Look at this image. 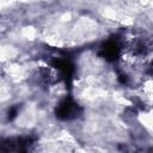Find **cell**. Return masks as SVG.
I'll list each match as a JSON object with an SVG mask.
<instances>
[{
	"label": "cell",
	"mask_w": 153,
	"mask_h": 153,
	"mask_svg": "<svg viewBox=\"0 0 153 153\" xmlns=\"http://www.w3.org/2000/svg\"><path fill=\"white\" fill-rule=\"evenodd\" d=\"M82 112V109L71 97L63 98L55 108V116L61 121H69L78 118Z\"/></svg>",
	"instance_id": "6da1fadb"
},
{
	"label": "cell",
	"mask_w": 153,
	"mask_h": 153,
	"mask_svg": "<svg viewBox=\"0 0 153 153\" xmlns=\"http://www.w3.org/2000/svg\"><path fill=\"white\" fill-rule=\"evenodd\" d=\"M35 139L31 136L23 137H11L0 141V152H25L27 151Z\"/></svg>",
	"instance_id": "7a4b0ae2"
},
{
	"label": "cell",
	"mask_w": 153,
	"mask_h": 153,
	"mask_svg": "<svg viewBox=\"0 0 153 153\" xmlns=\"http://www.w3.org/2000/svg\"><path fill=\"white\" fill-rule=\"evenodd\" d=\"M50 63H51V66L54 68H56V69L60 71L61 76L65 80L66 85L68 87H71L72 86L73 75H74V71H75L74 65L69 60H67V59H54Z\"/></svg>",
	"instance_id": "3957f363"
},
{
	"label": "cell",
	"mask_w": 153,
	"mask_h": 153,
	"mask_svg": "<svg viewBox=\"0 0 153 153\" xmlns=\"http://www.w3.org/2000/svg\"><path fill=\"white\" fill-rule=\"evenodd\" d=\"M121 53V49L118 47V44L115 41H106L105 43L102 44L100 50H99V56L103 57L104 60H106L108 62H114L118 59Z\"/></svg>",
	"instance_id": "277c9868"
},
{
	"label": "cell",
	"mask_w": 153,
	"mask_h": 153,
	"mask_svg": "<svg viewBox=\"0 0 153 153\" xmlns=\"http://www.w3.org/2000/svg\"><path fill=\"white\" fill-rule=\"evenodd\" d=\"M17 114H18V106H17V105H14V106H12V108L8 110V116H7V117H8V120H10V121H12V120L17 116Z\"/></svg>",
	"instance_id": "5b68a950"
}]
</instances>
